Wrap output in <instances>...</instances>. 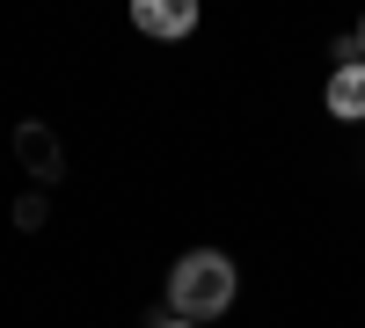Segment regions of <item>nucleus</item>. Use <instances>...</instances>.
<instances>
[{
  "label": "nucleus",
  "instance_id": "obj_1",
  "mask_svg": "<svg viewBox=\"0 0 365 328\" xmlns=\"http://www.w3.org/2000/svg\"><path fill=\"white\" fill-rule=\"evenodd\" d=\"M168 300H175V321H212V314H227V300H234V263L212 255V248L182 255L175 270H168Z\"/></svg>",
  "mask_w": 365,
  "mask_h": 328
},
{
  "label": "nucleus",
  "instance_id": "obj_2",
  "mask_svg": "<svg viewBox=\"0 0 365 328\" xmlns=\"http://www.w3.org/2000/svg\"><path fill=\"white\" fill-rule=\"evenodd\" d=\"M132 22L146 29V37H190L197 8H190V0H132Z\"/></svg>",
  "mask_w": 365,
  "mask_h": 328
},
{
  "label": "nucleus",
  "instance_id": "obj_3",
  "mask_svg": "<svg viewBox=\"0 0 365 328\" xmlns=\"http://www.w3.org/2000/svg\"><path fill=\"white\" fill-rule=\"evenodd\" d=\"M329 110H336L344 125H365V58L329 73Z\"/></svg>",
  "mask_w": 365,
  "mask_h": 328
},
{
  "label": "nucleus",
  "instance_id": "obj_4",
  "mask_svg": "<svg viewBox=\"0 0 365 328\" xmlns=\"http://www.w3.org/2000/svg\"><path fill=\"white\" fill-rule=\"evenodd\" d=\"M15 154L29 161V175H37V183H51V175H58V139H51L44 125H22V132H15Z\"/></svg>",
  "mask_w": 365,
  "mask_h": 328
},
{
  "label": "nucleus",
  "instance_id": "obj_5",
  "mask_svg": "<svg viewBox=\"0 0 365 328\" xmlns=\"http://www.w3.org/2000/svg\"><path fill=\"white\" fill-rule=\"evenodd\" d=\"M161 328H197V321H161Z\"/></svg>",
  "mask_w": 365,
  "mask_h": 328
},
{
  "label": "nucleus",
  "instance_id": "obj_6",
  "mask_svg": "<svg viewBox=\"0 0 365 328\" xmlns=\"http://www.w3.org/2000/svg\"><path fill=\"white\" fill-rule=\"evenodd\" d=\"M358 58H365V29H358Z\"/></svg>",
  "mask_w": 365,
  "mask_h": 328
}]
</instances>
